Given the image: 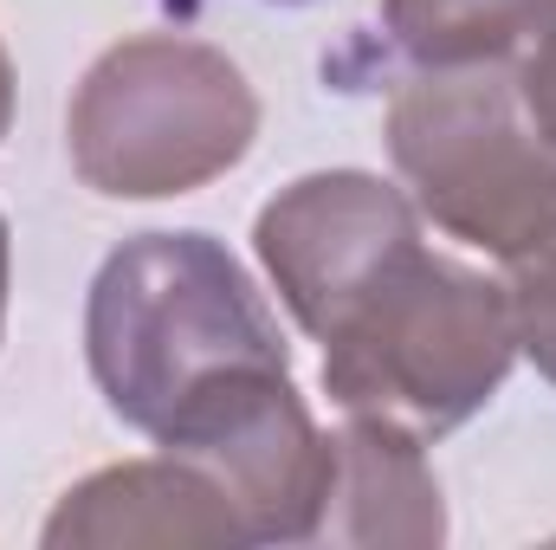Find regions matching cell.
Returning a JSON list of instances; mask_svg holds the SVG:
<instances>
[{"label": "cell", "instance_id": "13", "mask_svg": "<svg viewBox=\"0 0 556 550\" xmlns=\"http://www.w3.org/2000/svg\"><path fill=\"white\" fill-rule=\"evenodd\" d=\"M7 285H13V240H7V214H0V330H7Z\"/></svg>", "mask_w": 556, "mask_h": 550}, {"label": "cell", "instance_id": "14", "mask_svg": "<svg viewBox=\"0 0 556 550\" xmlns=\"http://www.w3.org/2000/svg\"><path fill=\"white\" fill-rule=\"evenodd\" d=\"M273 7H304V0H273Z\"/></svg>", "mask_w": 556, "mask_h": 550}, {"label": "cell", "instance_id": "5", "mask_svg": "<svg viewBox=\"0 0 556 550\" xmlns=\"http://www.w3.org/2000/svg\"><path fill=\"white\" fill-rule=\"evenodd\" d=\"M162 453L201 466L233 518L247 525V545H311L324 538L330 512V479H337V447L311 421L291 363L240 370L194 402L168 414L155 434Z\"/></svg>", "mask_w": 556, "mask_h": 550}, {"label": "cell", "instance_id": "9", "mask_svg": "<svg viewBox=\"0 0 556 550\" xmlns=\"http://www.w3.org/2000/svg\"><path fill=\"white\" fill-rule=\"evenodd\" d=\"M551 0H382V26L420 72L505 65L544 20Z\"/></svg>", "mask_w": 556, "mask_h": 550}, {"label": "cell", "instance_id": "4", "mask_svg": "<svg viewBox=\"0 0 556 550\" xmlns=\"http://www.w3.org/2000/svg\"><path fill=\"white\" fill-rule=\"evenodd\" d=\"M382 137L408 201L459 247L518 266L556 240V142L498 65L408 78Z\"/></svg>", "mask_w": 556, "mask_h": 550}, {"label": "cell", "instance_id": "2", "mask_svg": "<svg viewBox=\"0 0 556 550\" xmlns=\"http://www.w3.org/2000/svg\"><path fill=\"white\" fill-rule=\"evenodd\" d=\"M317 343L337 409L402 421L420 440L472 421L518 363L511 291L420 240Z\"/></svg>", "mask_w": 556, "mask_h": 550}, {"label": "cell", "instance_id": "12", "mask_svg": "<svg viewBox=\"0 0 556 550\" xmlns=\"http://www.w3.org/2000/svg\"><path fill=\"white\" fill-rule=\"evenodd\" d=\"M13 130V59H7V46H0V137Z\"/></svg>", "mask_w": 556, "mask_h": 550}, {"label": "cell", "instance_id": "8", "mask_svg": "<svg viewBox=\"0 0 556 550\" xmlns=\"http://www.w3.org/2000/svg\"><path fill=\"white\" fill-rule=\"evenodd\" d=\"M330 447H337V479H330L324 538L408 550L446 538V505H440V479L420 453L427 447L420 434H408L402 421H382V414H343Z\"/></svg>", "mask_w": 556, "mask_h": 550}, {"label": "cell", "instance_id": "1", "mask_svg": "<svg viewBox=\"0 0 556 550\" xmlns=\"http://www.w3.org/2000/svg\"><path fill=\"white\" fill-rule=\"evenodd\" d=\"M85 357L111 414L149 440L201 389L291 363L266 298L214 234L124 240L91 278Z\"/></svg>", "mask_w": 556, "mask_h": 550}, {"label": "cell", "instance_id": "3", "mask_svg": "<svg viewBox=\"0 0 556 550\" xmlns=\"http://www.w3.org/2000/svg\"><path fill=\"white\" fill-rule=\"evenodd\" d=\"M65 137L85 188L111 201H168L247 162L260 98L220 46L137 33L85 72Z\"/></svg>", "mask_w": 556, "mask_h": 550}, {"label": "cell", "instance_id": "11", "mask_svg": "<svg viewBox=\"0 0 556 550\" xmlns=\"http://www.w3.org/2000/svg\"><path fill=\"white\" fill-rule=\"evenodd\" d=\"M531 39H538V46H531V59L518 65V98H525V117L556 142V0L544 7V20H538Z\"/></svg>", "mask_w": 556, "mask_h": 550}, {"label": "cell", "instance_id": "7", "mask_svg": "<svg viewBox=\"0 0 556 550\" xmlns=\"http://www.w3.org/2000/svg\"><path fill=\"white\" fill-rule=\"evenodd\" d=\"M46 550H130V545H247V525L233 518L227 492L175 460V453H155V460H124V466H104L91 479H78L46 532Z\"/></svg>", "mask_w": 556, "mask_h": 550}, {"label": "cell", "instance_id": "10", "mask_svg": "<svg viewBox=\"0 0 556 550\" xmlns=\"http://www.w3.org/2000/svg\"><path fill=\"white\" fill-rule=\"evenodd\" d=\"M511 324H518V350L538 363V376L556 383V240L538 247L531 260L511 266Z\"/></svg>", "mask_w": 556, "mask_h": 550}, {"label": "cell", "instance_id": "6", "mask_svg": "<svg viewBox=\"0 0 556 550\" xmlns=\"http://www.w3.org/2000/svg\"><path fill=\"white\" fill-rule=\"evenodd\" d=\"M420 240V208L369 168H317L260 208L253 247L298 330L324 337Z\"/></svg>", "mask_w": 556, "mask_h": 550}]
</instances>
